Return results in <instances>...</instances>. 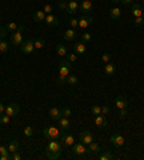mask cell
Segmentation results:
<instances>
[{
	"instance_id": "6da1fadb",
	"label": "cell",
	"mask_w": 144,
	"mask_h": 160,
	"mask_svg": "<svg viewBox=\"0 0 144 160\" xmlns=\"http://www.w3.org/2000/svg\"><path fill=\"white\" fill-rule=\"evenodd\" d=\"M45 153H46V156H48L51 160L59 159V157H61V153H62V143L58 142L56 138H52L51 142L48 143V146H46V150H45Z\"/></svg>"
},
{
	"instance_id": "7a4b0ae2",
	"label": "cell",
	"mask_w": 144,
	"mask_h": 160,
	"mask_svg": "<svg viewBox=\"0 0 144 160\" xmlns=\"http://www.w3.org/2000/svg\"><path fill=\"white\" fill-rule=\"evenodd\" d=\"M71 72V62L69 61H61L59 63V77L56 79V84L58 85H63L67 84V78Z\"/></svg>"
},
{
	"instance_id": "3957f363",
	"label": "cell",
	"mask_w": 144,
	"mask_h": 160,
	"mask_svg": "<svg viewBox=\"0 0 144 160\" xmlns=\"http://www.w3.org/2000/svg\"><path fill=\"white\" fill-rule=\"evenodd\" d=\"M23 30H25V26H23V25H20V26H19V29L10 35V42H12V45H15V46H19V45H22V42H23V35H22V32H23Z\"/></svg>"
},
{
	"instance_id": "277c9868",
	"label": "cell",
	"mask_w": 144,
	"mask_h": 160,
	"mask_svg": "<svg viewBox=\"0 0 144 160\" xmlns=\"http://www.w3.org/2000/svg\"><path fill=\"white\" fill-rule=\"evenodd\" d=\"M61 134L62 133H61V130L58 128V127H51L49 126V127H45L43 128V136L46 138H51V140L52 138H59Z\"/></svg>"
},
{
	"instance_id": "5b68a950",
	"label": "cell",
	"mask_w": 144,
	"mask_h": 160,
	"mask_svg": "<svg viewBox=\"0 0 144 160\" xmlns=\"http://www.w3.org/2000/svg\"><path fill=\"white\" fill-rule=\"evenodd\" d=\"M72 153H74L75 156H84L85 153H88V147L82 142L74 143V146H72Z\"/></svg>"
},
{
	"instance_id": "8992f818",
	"label": "cell",
	"mask_w": 144,
	"mask_h": 160,
	"mask_svg": "<svg viewBox=\"0 0 144 160\" xmlns=\"http://www.w3.org/2000/svg\"><path fill=\"white\" fill-rule=\"evenodd\" d=\"M91 22H92V16L89 15V13L88 15H82L81 18L78 19V28H81V29L84 30L89 26V23Z\"/></svg>"
},
{
	"instance_id": "52a82bcc",
	"label": "cell",
	"mask_w": 144,
	"mask_h": 160,
	"mask_svg": "<svg viewBox=\"0 0 144 160\" xmlns=\"http://www.w3.org/2000/svg\"><path fill=\"white\" fill-rule=\"evenodd\" d=\"M61 143H62V146H65V147H72L75 143V138L72 134H65L62 133L61 134Z\"/></svg>"
},
{
	"instance_id": "ba28073f",
	"label": "cell",
	"mask_w": 144,
	"mask_h": 160,
	"mask_svg": "<svg viewBox=\"0 0 144 160\" xmlns=\"http://www.w3.org/2000/svg\"><path fill=\"white\" fill-rule=\"evenodd\" d=\"M79 142H82L84 144L88 146L89 143H92L94 142V137H92V133L88 130H84L79 133Z\"/></svg>"
},
{
	"instance_id": "9c48e42d",
	"label": "cell",
	"mask_w": 144,
	"mask_h": 160,
	"mask_svg": "<svg viewBox=\"0 0 144 160\" xmlns=\"http://www.w3.org/2000/svg\"><path fill=\"white\" fill-rule=\"evenodd\" d=\"M20 51L23 53H32L35 51V45L32 39H27V41L22 42V46H20Z\"/></svg>"
},
{
	"instance_id": "30bf717a",
	"label": "cell",
	"mask_w": 144,
	"mask_h": 160,
	"mask_svg": "<svg viewBox=\"0 0 144 160\" xmlns=\"http://www.w3.org/2000/svg\"><path fill=\"white\" fill-rule=\"evenodd\" d=\"M110 142H111V144L114 146V147H121L126 140H124V137H122L121 134H111Z\"/></svg>"
},
{
	"instance_id": "8fae6325",
	"label": "cell",
	"mask_w": 144,
	"mask_h": 160,
	"mask_svg": "<svg viewBox=\"0 0 144 160\" xmlns=\"http://www.w3.org/2000/svg\"><path fill=\"white\" fill-rule=\"evenodd\" d=\"M79 10L82 12V15H88L89 12L92 10V3H91V0H81V3H79Z\"/></svg>"
},
{
	"instance_id": "7c38bea8",
	"label": "cell",
	"mask_w": 144,
	"mask_h": 160,
	"mask_svg": "<svg viewBox=\"0 0 144 160\" xmlns=\"http://www.w3.org/2000/svg\"><path fill=\"white\" fill-rule=\"evenodd\" d=\"M4 114H7L9 117H16L19 114V104H16V102H12V104H9L7 107H6V111H4Z\"/></svg>"
},
{
	"instance_id": "4fadbf2b",
	"label": "cell",
	"mask_w": 144,
	"mask_h": 160,
	"mask_svg": "<svg viewBox=\"0 0 144 160\" xmlns=\"http://www.w3.org/2000/svg\"><path fill=\"white\" fill-rule=\"evenodd\" d=\"M45 22H46V25L48 26H52V28H55L59 25V19H58V16L55 15H46V18H45Z\"/></svg>"
},
{
	"instance_id": "5bb4252c",
	"label": "cell",
	"mask_w": 144,
	"mask_h": 160,
	"mask_svg": "<svg viewBox=\"0 0 144 160\" xmlns=\"http://www.w3.org/2000/svg\"><path fill=\"white\" fill-rule=\"evenodd\" d=\"M131 13H133L134 18H143L144 10H143V8H141V4L140 3H134L133 8H131Z\"/></svg>"
},
{
	"instance_id": "9a60e30c",
	"label": "cell",
	"mask_w": 144,
	"mask_h": 160,
	"mask_svg": "<svg viewBox=\"0 0 144 160\" xmlns=\"http://www.w3.org/2000/svg\"><path fill=\"white\" fill-rule=\"evenodd\" d=\"M78 9H79V4L75 2V0H71V2H68V9H67V13L68 15H75L78 12Z\"/></svg>"
},
{
	"instance_id": "2e32d148",
	"label": "cell",
	"mask_w": 144,
	"mask_h": 160,
	"mask_svg": "<svg viewBox=\"0 0 144 160\" xmlns=\"http://www.w3.org/2000/svg\"><path fill=\"white\" fill-rule=\"evenodd\" d=\"M115 107L121 110V108H128V101L126 97H117L115 98Z\"/></svg>"
},
{
	"instance_id": "e0dca14e",
	"label": "cell",
	"mask_w": 144,
	"mask_h": 160,
	"mask_svg": "<svg viewBox=\"0 0 144 160\" xmlns=\"http://www.w3.org/2000/svg\"><path fill=\"white\" fill-rule=\"evenodd\" d=\"M49 116H51L52 120H56V121H58V120L62 117V111H61L58 107H52L51 110H49Z\"/></svg>"
},
{
	"instance_id": "ac0fdd59",
	"label": "cell",
	"mask_w": 144,
	"mask_h": 160,
	"mask_svg": "<svg viewBox=\"0 0 144 160\" xmlns=\"http://www.w3.org/2000/svg\"><path fill=\"white\" fill-rule=\"evenodd\" d=\"M95 126L100 127V128L107 127V117L102 116V114H98V116L95 117Z\"/></svg>"
},
{
	"instance_id": "d6986e66",
	"label": "cell",
	"mask_w": 144,
	"mask_h": 160,
	"mask_svg": "<svg viewBox=\"0 0 144 160\" xmlns=\"http://www.w3.org/2000/svg\"><path fill=\"white\" fill-rule=\"evenodd\" d=\"M58 124H59V127L62 130H69L71 128V121L68 117H61V118L58 120Z\"/></svg>"
},
{
	"instance_id": "ffe728a7",
	"label": "cell",
	"mask_w": 144,
	"mask_h": 160,
	"mask_svg": "<svg viewBox=\"0 0 144 160\" xmlns=\"http://www.w3.org/2000/svg\"><path fill=\"white\" fill-rule=\"evenodd\" d=\"M55 51H56V53H58L61 58H63V56L68 55V48L65 46V45H62V43H58V45H56Z\"/></svg>"
},
{
	"instance_id": "44dd1931",
	"label": "cell",
	"mask_w": 144,
	"mask_h": 160,
	"mask_svg": "<svg viewBox=\"0 0 144 160\" xmlns=\"http://www.w3.org/2000/svg\"><path fill=\"white\" fill-rule=\"evenodd\" d=\"M74 51L78 55H82V53H85V51H87V46H85L84 42H78V43L74 45Z\"/></svg>"
},
{
	"instance_id": "7402d4cb",
	"label": "cell",
	"mask_w": 144,
	"mask_h": 160,
	"mask_svg": "<svg viewBox=\"0 0 144 160\" xmlns=\"http://www.w3.org/2000/svg\"><path fill=\"white\" fill-rule=\"evenodd\" d=\"M75 36H77V33H75V30L72 29V28L68 29V30H65V33H63V39H65V41H69V42L74 41Z\"/></svg>"
},
{
	"instance_id": "603a6c76",
	"label": "cell",
	"mask_w": 144,
	"mask_h": 160,
	"mask_svg": "<svg viewBox=\"0 0 144 160\" xmlns=\"http://www.w3.org/2000/svg\"><path fill=\"white\" fill-rule=\"evenodd\" d=\"M104 72H105V75H108V77H111V75H114L115 72V65L114 63H105V67H104Z\"/></svg>"
},
{
	"instance_id": "cb8c5ba5",
	"label": "cell",
	"mask_w": 144,
	"mask_h": 160,
	"mask_svg": "<svg viewBox=\"0 0 144 160\" xmlns=\"http://www.w3.org/2000/svg\"><path fill=\"white\" fill-rule=\"evenodd\" d=\"M45 18H46V13L43 10H37L33 13V20L35 22H45Z\"/></svg>"
},
{
	"instance_id": "d4e9b609",
	"label": "cell",
	"mask_w": 144,
	"mask_h": 160,
	"mask_svg": "<svg viewBox=\"0 0 144 160\" xmlns=\"http://www.w3.org/2000/svg\"><path fill=\"white\" fill-rule=\"evenodd\" d=\"M101 152V147L98 143H89L88 144V153H92V154H97V153Z\"/></svg>"
},
{
	"instance_id": "484cf974",
	"label": "cell",
	"mask_w": 144,
	"mask_h": 160,
	"mask_svg": "<svg viewBox=\"0 0 144 160\" xmlns=\"http://www.w3.org/2000/svg\"><path fill=\"white\" fill-rule=\"evenodd\" d=\"M120 16H121V10H120L118 8H112L110 10V18L114 19V20H117V19H120Z\"/></svg>"
},
{
	"instance_id": "4316f807",
	"label": "cell",
	"mask_w": 144,
	"mask_h": 160,
	"mask_svg": "<svg viewBox=\"0 0 144 160\" xmlns=\"http://www.w3.org/2000/svg\"><path fill=\"white\" fill-rule=\"evenodd\" d=\"M7 149H9V152H10V153L17 152V150H19V142H17V140H12V142L7 144Z\"/></svg>"
},
{
	"instance_id": "83f0119b",
	"label": "cell",
	"mask_w": 144,
	"mask_h": 160,
	"mask_svg": "<svg viewBox=\"0 0 144 160\" xmlns=\"http://www.w3.org/2000/svg\"><path fill=\"white\" fill-rule=\"evenodd\" d=\"M112 159H114V156H112L110 152H104L98 156V160H112Z\"/></svg>"
},
{
	"instance_id": "f1b7e54d",
	"label": "cell",
	"mask_w": 144,
	"mask_h": 160,
	"mask_svg": "<svg viewBox=\"0 0 144 160\" xmlns=\"http://www.w3.org/2000/svg\"><path fill=\"white\" fill-rule=\"evenodd\" d=\"M67 84H69V85H77L78 84V77L77 75H68Z\"/></svg>"
},
{
	"instance_id": "f546056e",
	"label": "cell",
	"mask_w": 144,
	"mask_h": 160,
	"mask_svg": "<svg viewBox=\"0 0 144 160\" xmlns=\"http://www.w3.org/2000/svg\"><path fill=\"white\" fill-rule=\"evenodd\" d=\"M7 51H9V43L2 39V41H0V52L4 53V52H7Z\"/></svg>"
},
{
	"instance_id": "4dcf8cb0",
	"label": "cell",
	"mask_w": 144,
	"mask_h": 160,
	"mask_svg": "<svg viewBox=\"0 0 144 160\" xmlns=\"http://www.w3.org/2000/svg\"><path fill=\"white\" fill-rule=\"evenodd\" d=\"M33 45H35V49H42L45 46V41L43 39H36V41H33Z\"/></svg>"
},
{
	"instance_id": "1f68e13d",
	"label": "cell",
	"mask_w": 144,
	"mask_h": 160,
	"mask_svg": "<svg viewBox=\"0 0 144 160\" xmlns=\"http://www.w3.org/2000/svg\"><path fill=\"white\" fill-rule=\"evenodd\" d=\"M10 118L7 114H0V124H9L10 123Z\"/></svg>"
},
{
	"instance_id": "d6a6232c",
	"label": "cell",
	"mask_w": 144,
	"mask_h": 160,
	"mask_svg": "<svg viewBox=\"0 0 144 160\" xmlns=\"http://www.w3.org/2000/svg\"><path fill=\"white\" fill-rule=\"evenodd\" d=\"M6 29L12 30V32H16V30L19 29V26H17V23H15V22H9L7 25H6Z\"/></svg>"
},
{
	"instance_id": "836d02e7",
	"label": "cell",
	"mask_w": 144,
	"mask_h": 160,
	"mask_svg": "<svg viewBox=\"0 0 144 160\" xmlns=\"http://www.w3.org/2000/svg\"><path fill=\"white\" fill-rule=\"evenodd\" d=\"M23 134H25L26 137H32V136H33V127H30V126L25 127V130H23Z\"/></svg>"
},
{
	"instance_id": "e575fe53",
	"label": "cell",
	"mask_w": 144,
	"mask_h": 160,
	"mask_svg": "<svg viewBox=\"0 0 144 160\" xmlns=\"http://www.w3.org/2000/svg\"><path fill=\"white\" fill-rule=\"evenodd\" d=\"M91 41V33H88V32H84V33L81 35V42H89Z\"/></svg>"
},
{
	"instance_id": "d590c367",
	"label": "cell",
	"mask_w": 144,
	"mask_h": 160,
	"mask_svg": "<svg viewBox=\"0 0 144 160\" xmlns=\"http://www.w3.org/2000/svg\"><path fill=\"white\" fill-rule=\"evenodd\" d=\"M61 111H62V117H68V118H69V116L72 114V111H71L69 107H63Z\"/></svg>"
},
{
	"instance_id": "8d00e7d4",
	"label": "cell",
	"mask_w": 144,
	"mask_h": 160,
	"mask_svg": "<svg viewBox=\"0 0 144 160\" xmlns=\"http://www.w3.org/2000/svg\"><path fill=\"white\" fill-rule=\"evenodd\" d=\"M58 8H59L61 10H65V12H67V9H68V2H67V0H61L59 3H58Z\"/></svg>"
},
{
	"instance_id": "74e56055",
	"label": "cell",
	"mask_w": 144,
	"mask_h": 160,
	"mask_svg": "<svg viewBox=\"0 0 144 160\" xmlns=\"http://www.w3.org/2000/svg\"><path fill=\"white\" fill-rule=\"evenodd\" d=\"M134 25H136L137 28L144 26V19L143 18H134Z\"/></svg>"
},
{
	"instance_id": "f35d334b",
	"label": "cell",
	"mask_w": 144,
	"mask_h": 160,
	"mask_svg": "<svg viewBox=\"0 0 144 160\" xmlns=\"http://www.w3.org/2000/svg\"><path fill=\"white\" fill-rule=\"evenodd\" d=\"M91 111H92L94 116H98V114H101V107L100 105H92V107H91Z\"/></svg>"
},
{
	"instance_id": "ab89813d",
	"label": "cell",
	"mask_w": 144,
	"mask_h": 160,
	"mask_svg": "<svg viewBox=\"0 0 144 160\" xmlns=\"http://www.w3.org/2000/svg\"><path fill=\"white\" fill-rule=\"evenodd\" d=\"M7 35V29L6 28H3V26H0V41L2 39H4V36Z\"/></svg>"
},
{
	"instance_id": "60d3db41",
	"label": "cell",
	"mask_w": 144,
	"mask_h": 160,
	"mask_svg": "<svg viewBox=\"0 0 144 160\" xmlns=\"http://www.w3.org/2000/svg\"><path fill=\"white\" fill-rule=\"evenodd\" d=\"M78 59V53L75 52V53H69V55H68V61H69V62H75V61Z\"/></svg>"
},
{
	"instance_id": "b9f144b4",
	"label": "cell",
	"mask_w": 144,
	"mask_h": 160,
	"mask_svg": "<svg viewBox=\"0 0 144 160\" xmlns=\"http://www.w3.org/2000/svg\"><path fill=\"white\" fill-rule=\"evenodd\" d=\"M127 114H128V108H121L118 112V116L121 117V118H124V117H127Z\"/></svg>"
},
{
	"instance_id": "7bdbcfd3",
	"label": "cell",
	"mask_w": 144,
	"mask_h": 160,
	"mask_svg": "<svg viewBox=\"0 0 144 160\" xmlns=\"http://www.w3.org/2000/svg\"><path fill=\"white\" fill-rule=\"evenodd\" d=\"M108 112H110V107H108V105H102V107H101V114H102V116H107Z\"/></svg>"
},
{
	"instance_id": "ee69618b",
	"label": "cell",
	"mask_w": 144,
	"mask_h": 160,
	"mask_svg": "<svg viewBox=\"0 0 144 160\" xmlns=\"http://www.w3.org/2000/svg\"><path fill=\"white\" fill-rule=\"evenodd\" d=\"M43 12L46 13V15H51V13H52V6H51V4H45V6H43Z\"/></svg>"
},
{
	"instance_id": "f6af8a7d",
	"label": "cell",
	"mask_w": 144,
	"mask_h": 160,
	"mask_svg": "<svg viewBox=\"0 0 144 160\" xmlns=\"http://www.w3.org/2000/svg\"><path fill=\"white\" fill-rule=\"evenodd\" d=\"M69 25H71V28H72V29H74V28H78V19L72 18L69 20Z\"/></svg>"
},
{
	"instance_id": "bcb514c9",
	"label": "cell",
	"mask_w": 144,
	"mask_h": 160,
	"mask_svg": "<svg viewBox=\"0 0 144 160\" xmlns=\"http://www.w3.org/2000/svg\"><path fill=\"white\" fill-rule=\"evenodd\" d=\"M101 59H102L104 63H108V62H110V59H111V56L108 55V53H104V55L101 56Z\"/></svg>"
},
{
	"instance_id": "7dc6e473",
	"label": "cell",
	"mask_w": 144,
	"mask_h": 160,
	"mask_svg": "<svg viewBox=\"0 0 144 160\" xmlns=\"http://www.w3.org/2000/svg\"><path fill=\"white\" fill-rule=\"evenodd\" d=\"M9 149L6 147V146H0V154H9Z\"/></svg>"
},
{
	"instance_id": "c3c4849f",
	"label": "cell",
	"mask_w": 144,
	"mask_h": 160,
	"mask_svg": "<svg viewBox=\"0 0 144 160\" xmlns=\"http://www.w3.org/2000/svg\"><path fill=\"white\" fill-rule=\"evenodd\" d=\"M12 160H22V156L19 153H12Z\"/></svg>"
},
{
	"instance_id": "681fc988",
	"label": "cell",
	"mask_w": 144,
	"mask_h": 160,
	"mask_svg": "<svg viewBox=\"0 0 144 160\" xmlns=\"http://www.w3.org/2000/svg\"><path fill=\"white\" fill-rule=\"evenodd\" d=\"M121 3L124 6H130V4H133V0H121Z\"/></svg>"
},
{
	"instance_id": "f907efd6",
	"label": "cell",
	"mask_w": 144,
	"mask_h": 160,
	"mask_svg": "<svg viewBox=\"0 0 144 160\" xmlns=\"http://www.w3.org/2000/svg\"><path fill=\"white\" fill-rule=\"evenodd\" d=\"M4 111H6V107L0 102V114H4Z\"/></svg>"
},
{
	"instance_id": "816d5d0a",
	"label": "cell",
	"mask_w": 144,
	"mask_h": 160,
	"mask_svg": "<svg viewBox=\"0 0 144 160\" xmlns=\"http://www.w3.org/2000/svg\"><path fill=\"white\" fill-rule=\"evenodd\" d=\"M111 2H114V3H120L121 0H111Z\"/></svg>"
},
{
	"instance_id": "f5cc1de1",
	"label": "cell",
	"mask_w": 144,
	"mask_h": 160,
	"mask_svg": "<svg viewBox=\"0 0 144 160\" xmlns=\"http://www.w3.org/2000/svg\"><path fill=\"white\" fill-rule=\"evenodd\" d=\"M67 2H71V0H67Z\"/></svg>"
},
{
	"instance_id": "db71d44e",
	"label": "cell",
	"mask_w": 144,
	"mask_h": 160,
	"mask_svg": "<svg viewBox=\"0 0 144 160\" xmlns=\"http://www.w3.org/2000/svg\"><path fill=\"white\" fill-rule=\"evenodd\" d=\"M143 30H144V26H143Z\"/></svg>"
}]
</instances>
